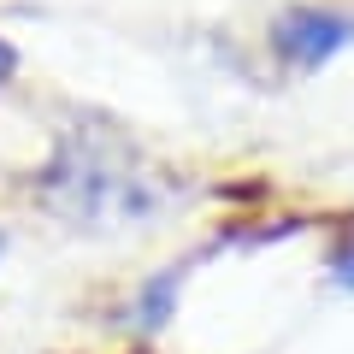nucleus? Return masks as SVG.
Wrapping results in <instances>:
<instances>
[{
    "label": "nucleus",
    "mask_w": 354,
    "mask_h": 354,
    "mask_svg": "<svg viewBox=\"0 0 354 354\" xmlns=\"http://www.w3.org/2000/svg\"><path fill=\"white\" fill-rule=\"evenodd\" d=\"M12 71H18V48H12L6 36H0V88L12 83Z\"/></svg>",
    "instance_id": "nucleus-5"
},
{
    "label": "nucleus",
    "mask_w": 354,
    "mask_h": 354,
    "mask_svg": "<svg viewBox=\"0 0 354 354\" xmlns=\"http://www.w3.org/2000/svg\"><path fill=\"white\" fill-rule=\"evenodd\" d=\"M0 254H6V236H0Z\"/></svg>",
    "instance_id": "nucleus-6"
},
{
    "label": "nucleus",
    "mask_w": 354,
    "mask_h": 354,
    "mask_svg": "<svg viewBox=\"0 0 354 354\" xmlns=\"http://www.w3.org/2000/svg\"><path fill=\"white\" fill-rule=\"evenodd\" d=\"M41 201L77 225H124V218H153L165 207V189L130 171L101 142H65L59 160L41 171Z\"/></svg>",
    "instance_id": "nucleus-1"
},
{
    "label": "nucleus",
    "mask_w": 354,
    "mask_h": 354,
    "mask_svg": "<svg viewBox=\"0 0 354 354\" xmlns=\"http://www.w3.org/2000/svg\"><path fill=\"white\" fill-rule=\"evenodd\" d=\"M348 41H354V12H342V6L301 0V6H283V12L272 18V53H278L290 71H319V65H330Z\"/></svg>",
    "instance_id": "nucleus-2"
},
{
    "label": "nucleus",
    "mask_w": 354,
    "mask_h": 354,
    "mask_svg": "<svg viewBox=\"0 0 354 354\" xmlns=\"http://www.w3.org/2000/svg\"><path fill=\"white\" fill-rule=\"evenodd\" d=\"M177 283H183V272H160L153 283H142V295H136V307H130V319H136L142 330H160L165 319H171V301H177Z\"/></svg>",
    "instance_id": "nucleus-3"
},
{
    "label": "nucleus",
    "mask_w": 354,
    "mask_h": 354,
    "mask_svg": "<svg viewBox=\"0 0 354 354\" xmlns=\"http://www.w3.org/2000/svg\"><path fill=\"white\" fill-rule=\"evenodd\" d=\"M330 278H337V283H342V290H354V236H348V242H342V248H337V254H330Z\"/></svg>",
    "instance_id": "nucleus-4"
}]
</instances>
